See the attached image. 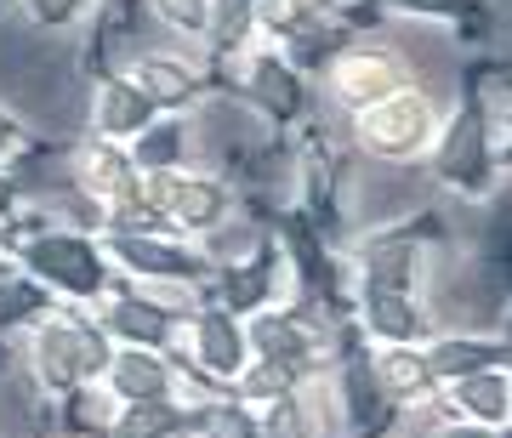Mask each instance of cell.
Segmentation results:
<instances>
[{
	"instance_id": "cell-1",
	"label": "cell",
	"mask_w": 512,
	"mask_h": 438,
	"mask_svg": "<svg viewBox=\"0 0 512 438\" xmlns=\"http://www.w3.org/2000/svg\"><path fill=\"white\" fill-rule=\"evenodd\" d=\"M103 365H109V342H103V330L97 325H80V319H52V325H40L35 370H40V382L52 387V393L80 387Z\"/></svg>"
},
{
	"instance_id": "cell-2",
	"label": "cell",
	"mask_w": 512,
	"mask_h": 438,
	"mask_svg": "<svg viewBox=\"0 0 512 438\" xmlns=\"http://www.w3.org/2000/svg\"><path fill=\"white\" fill-rule=\"evenodd\" d=\"M427 131H433V103L421 92H393L382 103H370L359 109V143L370 154H387V160H404V154H416L427 143Z\"/></svg>"
},
{
	"instance_id": "cell-3",
	"label": "cell",
	"mask_w": 512,
	"mask_h": 438,
	"mask_svg": "<svg viewBox=\"0 0 512 438\" xmlns=\"http://www.w3.org/2000/svg\"><path fill=\"white\" fill-rule=\"evenodd\" d=\"M29 274L63 285L69 296H97L103 285H109L103 256H97L86 239H74V234H40L35 245H29Z\"/></svg>"
},
{
	"instance_id": "cell-4",
	"label": "cell",
	"mask_w": 512,
	"mask_h": 438,
	"mask_svg": "<svg viewBox=\"0 0 512 438\" xmlns=\"http://www.w3.org/2000/svg\"><path fill=\"white\" fill-rule=\"evenodd\" d=\"M330 92L359 114V109H370V103H382V97L404 92V63L376 52V46H353V52H342L330 63Z\"/></svg>"
},
{
	"instance_id": "cell-5",
	"label": "cell",
	"mask_w": 512,
	"mask_h": 438,
	"mask_svg": "<svg viewBox=\"0 0 512 438\" xmlns=\"http://www.w3.org/2000/svg\"><path fill=\"white\" fill-rule=\"evenodd\" d=\"M439 177L467 188V194H478V188L490 183V131H484L478 109H461L450 120V131H444V143H439Z\"/></svg>"
},
{
	"instance_id": "cell-6",
	"label": "cell",
	"mask_w": 512,
	"mask_h": 438,
	"mask_svg": "<svg viewBox=\"0 0 512 438\" xmlns=\"http://www.w3.org/2000/svg\"><path fill=\"white\" fill-rule=\"evenodd\" d=\"M92 120L103 131V143H120V137H137L143 126H154V103H148L126 74H109L92 97Z\"/></svg>"
},
{
	"instance_id": "cell-7",
	"label": "cell",
	"mask_w": 512,
	"mask_h": 438,
	"mask_svg": "<svg viewBox=\"0 0 512 438\" xmlns=\"http://www.w3.org/2000/svg\"><path fill=\"white\" fill-rule=\"evenodd\" d=\"M194 353H200L205 370H217V376H239L245 370V330L228 308H205L194 319Z\"/></svg>"
},
{
	"instance_id": "cell-8",
	"label": "cell",
	"mask_w": 512,
	"mask_h": 438,
	"mask_svg": "<svg viewBox=\"0 0 512 438\" xmlns=\"http://www.w3.org/2000/svg\"><path fill=\"white\" fill-rule=\"evenodd\" d=\"M131 86L154 103V109H183L188 97H194V69L188 63H177V57H160V52H148V57H137L131 63V74H126Z\"/></svg>"
},
{
	"instance_id": "cell-9",
	"label": "cell",
	"mask_w": 512,
	"mask_h": 438,
	"mask_svg": "<svg viewBox=\"0 0 512 438\" xmlns=\"http://www.w3.org/2000/svg\"><path fill=\"white\" fill-rule=\"evenodd\" d=\"M80 183H86V194L120 205L126 194H137V165H131V154H120V143H97L80 154Z\"/></svg>"
},
{
	"instance_id": "cell-10",
	"label": "cell",
	"mask_w": 512,
	"mask_h": 438,
	"mask_svg": "<svg viewBox=\"0 0 512 438\" xmlns=\"http://www.w3.org/2000/svg\"><path fill=\"white\" fill-rule=\"evenodd\" d=\"M421 359H427V370H433V382H461V376L495 370V359H507V347L501 342H473V336H444V342H433Z\"/></svg>"
},
{
	"instance_id": "cell-11",
	"label": "cell",
	"mask_w": 512,
	"mask_h": 438,
	"mask_svg": "<svg viewBox=\"0 0 512 438\" xmlns=\"http://www.w3.org/2000/svg\"><path fill=\"white\" fill-rule=\"evenodd\" d=\"M114 256L148 279H188L194 274V256L177 251V245H165V239H154V234H114Z\"/></svg>"
},
{
	"instance_id": "cell-12",
	"label": "cell",
	"mask_w": 512,
	"mask_h": 438,
	"mask_svg": "<svg viewBox=\"0 0 512 438\" xmlns=\"http://www.w3.org/2000/svg\"><path fill=\"white\" fill-rule=\"evenodd\" d=\"M421 325H427V319H421V308L410 302V291H365V330L370 336L404 347V342H416Z\"/></svg>"
},
{
	"instance_id": "cell-13",
	"label": "cell",
	"mask_w": 512,
	"mask_h": 438,
	"mask_svg": "<svg viewBox=\"0 0 512 438\" xmlns=\"http://www.w3.org/2000/svg\"><path fill=\"white\" fill-rule=\"evenodd\" d=\"M109 382L126 393L131 404L137 399H165V387H171V376H165V365L154 359V353H143V347H126V353H109Z\"/></svg>"
},
{
	"instance_id": "cell-14",
	"label": "cell",
	"mask_w": 512,
	"mask_h": 438,
	"mask_svg": "<svg viewBox=\"0 0 512 438\" xmlns=\"http://www.w3.org/2000/svg\"><path fill=\"white\" fill-rule=\"evenodd\" d=\"M410 285H416V245L376 239L365 251V291H410Z\"/></svg>"
},
{
	"instance_id": "cell-15",
	"label": "cell",
	"mask_w": 512,
	"mask_h": 438,
	"mask_svg": "<svg viewBox=\"0 0 512 438\" xmlns=\"http://www.w3.org/2000/svg\"><path fill=\"white\" fill-rule=\"evenodd\" d=\"M251 97L274 114V120L296 114V103H302L296 69H291V63H279V57H256V63H251Z\"/></svg>"
},
{
	"instance_id": "cell-16",
	"label": "cell",
	"mask_w": 512,
	"mask_h": 438,
	"mask_svg": "<svg viewBox=\"0 0 512 438\" xmlns=\"http://www.w3.org/2000/svg\"><path fill=\"white\" fill-rule=\"evenodd\" d=\"M109 330L114 336H126L131 347H160L165 336H171V319H165V308H154V302L126 296V302H114L109 308Z\"/></svg>"
},
{
	"instance_id": "cell-17",
	"label": "cell",
	"mask_w": 512,
	"mask_h": 438,
	"mask_svg": "<svg viewBox=\"0 0 512 438\" xmlns=\"http://www.w3.org/2000/svg\"><path fill=\"white\" fill-rule=\"evenodd\" d=\"M256 29V12L251 0H211L205 6V40L217 46V52H239Z\"/></svg>"
},
{
	"instance_id": "cell-18",
	"label": "cell",
	"mask_w": 512,
	"mask_h": 438,
	"mask_svg": "<svg viewBox=\"0 0 512 438\" xmlns=\"http://www.w3.org/2000/svg\"><path fill=\"white\" fill-rule=\"evenodd\" d=\"M456 404L478 421H507V376L501 370H478L456 382Z\"/></svg>"
},
{
	"instance_id": "cell-19",
	"label": "cell",
	"mask_w": 512,
	"mask_h": 438,
	"mask_svg": "<svg viewBox=\"0 0 512 438\" xmlns=\"http://www.w3.org/2000/svg\"><path fill=\"white\" fill-rule=\"evenodd\" d=\"M251 336H256V347H262V359H285V365H302L308 347H313V336L296 325V319H285V313H279V319H256Z\"/></svg>"
},
{
	"instance_id": "cell-20",
	"label": "cell",
	"mask_w": 512,
	"mask_h": 438,
	"mask_svg": "<svg viewBox=\"0 0 512 438\" xmlns=\"http://www.w3.org/2000/svg\"><path fill=\"white\" fill-rule=\"evenodd\" d=\"M183 131L188 126H143L137 131V154H131V165H143V171H171V165L183 160Z\"/></svg>"
},
{
	"instance_id": "cell-21",
	"label": "cell",
	"mask_w": 512,
	"mask_h": 438,
	"mask_svg": "<svg viewBox=\"0 0 512 438\" xmlns=\"http://www.w3.org/2000/svg\"><path fill=\"white\" fill-rule=\"evenodd\" d=\"M376 376H382L393 393H421V387H433V370H427V359L421 353H410V347H387L382 359H376Z\"/></svg>"
},
{
	"instance_id": "cell-22",
	"label": "cell",
	"mask_w": 512,
	"mask_h": 438,
	"mask_svg": "<svg viewBox=\"0 0 512 438\" xmlns=\"http://www.w3.org/2000/svg\"><path fill=\"white\" fill-rule=\"evenodd\" d=\"M177 427H183V416H177L171 404L137 399L126 416H120V427H114V433H120V438H165V433H177Z\"/></svg>"
},
{
	"instance_id": "cell-23",
	"label": "cell",
	"mask_w": 512,
	"mask_h": 438,
	"mask_svg": "<svg viewBox=\"0 0 512 438\" xmlns=\"http://www.w3.org/2000/svg\"><path fill=\"white\" fill-rule=\"evenodd\" d=\"M296 382V365H285V359H262V365L239 370V393L245 399H285Z\"/></svg>"
},
{
	"instance_id": "cell-24",
	"label": "cell",
	"mask_w": 512,
	"mask_h": 438,
	"mask_svg": "<svg viewBox=\"0 0 512 438\" xmlns=\"http://www.w3.org/2000/svg\"><path fill=\"white\" fill-rule=\"evenodd\" d=\"M256 29H274V35H302L308 29V0H251Z\"/></svg>"
},
{
	"instance_id": "cell-25",
	"label": "cell",
	"mask_w": 512,
	"mask_h": 438,
	"mask_svg": "<svg viewBox=\"0 0 512 438\" xmlns=\"http://www.w3.org/2000/svg\"><path fill=\"white\" fill-rule=\"evenodd\" d=\"M200 427H205V438H256V421L239 404H205Z\"/></svg>"
},
{
	"instance_id": "cell-26",
	"label": "cell",
	"mask_w": 512,
	"mask_h": 438,
	"mask_svg": "<svg viewBox=\"0 0 512 438\" xmlns=\"http://www.w3.org/2000/svg\"><path fill=\"white\" fill-rule=\"evenodd\" d=\"M154 6V18L165 29H177V35H205V6L211 0H148Z\"/></svg>"
},
{
	"instance_id": "cell-27",
	"label": "cell",
	"mask_w": 512,
	"mask_h": 438,
	"mask_svg": "<svg viewBox=\"0 0 512 438\" xmlns=\"http://www.w3.org/2000/svg\"><path fill=\"white\" fill-rule=\"evenodd\" d=\"M262 291H268V279H262V268H234V274L222 279V296H228V313H245L262 302Z\"/></svg>"
},
{
	"instance_id": "cell-28",
	"label": "cell",
	"mask_w": 512,
	"mask_h": 438,
	"mask_svg": "<svg viewBox=\"0 0 512 438\" xmlns=\"http://www.w3.org/2000/svg\"><path fill=\"white\" fill-rule=\"evenodd\" d=\"M348 393H353V421H359V427L382 416V387L370 382L365 365H348Z\"/></svg>"
},
{
	"instance_id": "cell-29",
	"label": "cell",
	"mask_w": 512,
	"mask_h": 438,
	"mask_svg": "<svg viewBox=\"0 0 512 438\" xmlns=\"http://www.w3.org/2000/svg\"><path fill=\"white\" fill-rule=\"evenodd\" d=\"M86 6H92V0H23L29 23H40V29H69Z\"/></svg>"
},
{
	"instance_id": "cell-30",
	"label": "cell",
	"mask_w": 512,
	"mask_h": 438,
	"mask_svg": "<svg viewBox=\"0 0 512 438\" xmlns=\"http://www.w3.org/2000/svg\"><path fill=\"white\" fill-rule=\"evenodd\" d=\"M268 438H302V416H296L291 399H274V410H268Z\"/></svg>"
},
{
	"instance_id": "cell-31",
	"label": "cell",
	"mask_w": 512,
	"mask_h": 438,
	"mask_svg": "<svg viewBox=\"0 0 512 438\" xmlns=\"http://www.w3.org/2000/svg\"><path fill=\"white\" fill-rule=\"evenodd\" d=\"M404 12H439V18H461L467 12V0H393Z\"/></svg>"
},
{
	"instance_id": "cell-32",
	"label": "cell",
	"mask_w": 512,
	"mask_h": 438,
	"mask_svg": "<svg viewBox=\"0 0 512 438\" xmlns=\"http://www.w3.org/2000/svg\"><path fill=\"white\" fill-rule=\"evenodd\" d=\"M12 137H18V126H12V114H0V154L12 148Z\"/></svg>"
},
{
	"instance_id": "cell-33",
	"label": "cell",
	"mask_w": 512,
	"mask_h": 438,
	"mask_svg": "<svg viewBox=\"0 0 512 438\" xmlns=\"http://www.w3.org/2000/svg\"><path fill=\"white\" fill-rule=\"evenodd\" d=\"M12 194H18V183H12V177H0V217L12 211Z\"/></svg>"
},
{
	"instance_id": "cell-34",
	"label": "cell",
	"mask_w": 512,
	"mask_h": 438,
	"mask_svg": "<svg viewBox=\"0 0 512 438\" xmlns=\"http://www.w3.org/2000/svg\"><path fill=\"white\" fill-rule=\"evenodd\" d=\"M444 438H490V433H484V427H450Z\"/></svg>"
},
{
	"instance_id": "cell-35",
	"label": "cell",
	"mask_w": 512,
	"mask_h": 438,
	"mask_svg": "<svg viewBox=\"0 0 512 438\" xmlns=\"http://www.w3.org/2000/svg\"><path fill=\"white\" fill-rule=\"evenodd\" d=\"M6 285H12V268H6V262H0V291H6Z\"/></svg>"
}]
</instances>
